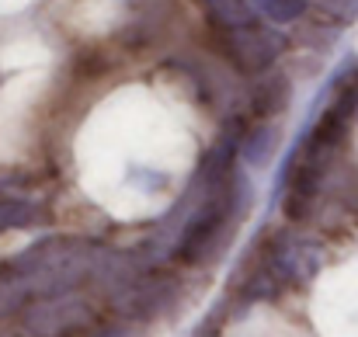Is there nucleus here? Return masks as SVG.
I'll list each match as a JSON object with an SVG mask.
<instances>
[{
  "mask_svg": "<svg viewBox=\"0 0 358 337\" xmlns=\"http://www.w3.org/2000/svg\"><path fill=\"white\" fill-rule=\"evenodd\" d=\"M143 275L146 271L132 254L91 240H42L0 264V317H21L28 303L80 292L84 285H98L115 299Z\"/></svg>",
  "mask_w": 358,
  "mask_h": 337,
  "instance_id": "nucleus-1",
  "label": "nucleus"
},
{
  "mask_svg": "<svg viewBox=\"0 0 358 337\" xmlns=\"http://www.w3.org/2000/svg\"><path fill=\"white\" fill-rule=\"evenodd\" d=\"M243 125L234 122V132H227L199 164L195 181L181 195V202L167 213V220L157 226L150 247L143 250L146 257H181L188 264H202L213 257L216 243L234 229L240 209L247 202V181L237 174L234 157L240 146Z\"/></svg>",
  "mask_w": 358,
  "mask_h": 337,
  "instance_id": "nucleus-2",
  "label": "nucleus"
},
{
  "mask_svg": "<svg viewBox=\"0 0 358 337\" xmlns=\"http://www.w3.org/2000/svg\"><path fill=\"white\" fill-rule=\"evenodd\" d=\"M98 320V310L80 296V292H66V296H45L35 299L21 310V327L31 337H59L80 327H91Z\"/></svg>",
  "mask_w": 358,
  "mask_h": 337,
  "instance_id": "nucleus-3",
  "label": "nucleus"
},
{
  "mask_svg": "<svg viewBox=\"0 0 358 337\" xmlns=\"http://www.w3.org/2000/svg\"><path fill=\"white\" fill-rule=\"evenodd\" d=\"M317 268H320L317 243L282 229V233H275L268 240V250H264V261H261V278H271V282L310 278Z\"/></svg>",
  "mask_w": 358,
  "mask_h": 337,
  "instance_id": "nucleus-4",
  "label": "nucleus"
},
{
  "mask_svg": "<svg viewBox=\"0 0 358 337\" xmlns=\"http://www.w3.org/2000/svg\"><path fill=\"white\" fill-rule=\"evenodd\" d=\"M223 56L243 70V73H261L282 49V38L257 28V24H240V28H216Z\"/></svg>",
  "mask_w": 358,
  "mask_h": 337,
  "instance_id": "nucleus-5",
  "label": "nucleus"
},
{
  "mask_svg": "<svg viewBox=\"0 0 358 337\" xmlns=\"http://www.w3.org/2000/svg\"><path fill=\"white\" fill-rule=\"evenodd\" d=\"M282 108H289V80H285V77H268V80H261L257 91H254V98H250L254 118H257V122H261V118H271V115H278Z\"/></svg>",
  "mask_w": 358,
  "mask_h": 337,
  "instance_id": "nucleus-6",
  "label": "nucleus"
},
{
  "mask_svg": "<svg viewBox=\"0 0 358 337\" xmlns=\"http://www.w3.org/2000/svg\"><path fill=\"white\" fill-rule=\"evenodd\" d=\"M49 220V209L38 206V202H24V199H0V233L7 229H24V226L45 223Z\"/></svg>",
  "mask_w": 358,
  "mask_h": 337,
  "instance_id": "nucleus-7",
  "label": "nucleus"
},
{
  "mask_svg": "<svg viewBox=\"0 0 358 337\" xmlns=\"http://www.w3.org/2000/svg\"><path fill=\"white\" fill-rule=\"evenodd\" d=\"M254 10H261L271 21H296L306 10V0H254Z\"/></svg>",
  "mask_w": 358,
  "mask_h": 337,
  "instance_id": "nucleus-8",
  "label": "nucleus"
},
{
  "mask_svg": "<svg viewBox=\"0 0 358 337\" xmlns=\"http://www.w3.org/2000/svg\"><path fill=\"white\" fill-rule=\"evenodd\" d=\"M324 14H331L334 21H341V24H348L352 17L358 14V0H313Z\"/></svg>",
  "mask_w": 358,
  "mask_h": 337,
  "instance_id": "nucleus-9",
  "label": "nucleus"
}]
</instances>
